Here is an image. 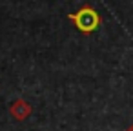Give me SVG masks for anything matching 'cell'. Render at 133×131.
I'll return each mask as SVG.
<instances>
[{
	"mask_svg": "<svg viewBox=\"0 0 133 131\" xmlns=\"http://www.w3.org/2000/svg\"><path fill=\"white\" fill-rule=\"evenodd\" d=\"M124 131H133V124H131V126H129V127H126V129H124Z\"/></svg>",
	"mask_w": 133,
	"mask_h": 131,
	"instance_id": "3",
	"label": "cell"
},
{
	"mask_svg": "<svg viewBox=\"0 0 133 131\" xmlns=\"http://www.w3.org/2000/svg\"><path fill=\"white\" fill-rule=\"evenodd\" d=\"M9 113L15 120H26L31 113H33V107L29 106V102H26L24 98H17L11 107H9Z\"/></svg>",
	"mask_w": 133,
	"mask_h": 131,
	"instance_id": "2",
	"label": "cell"
},
{
	"mask_svg": "<svg viewBox=\"0 0 133 131\" xmlns=\"http://www.w3.org/2000/svg\"><path fill=\"white\" fill-rule=\"evenodd\" d=\"M68 18H69V20L75 24V27H77L80 33H84V35L95 33V31L100 27V24H102V17H100L98 11H97L93 6H89V4H84L78 11L68 15Z\"/></svg>",
	"mask_w": 133,
	"mask_h": 131,
	"instance_id": "1",
	"label": "cell"
}]
</instances>
